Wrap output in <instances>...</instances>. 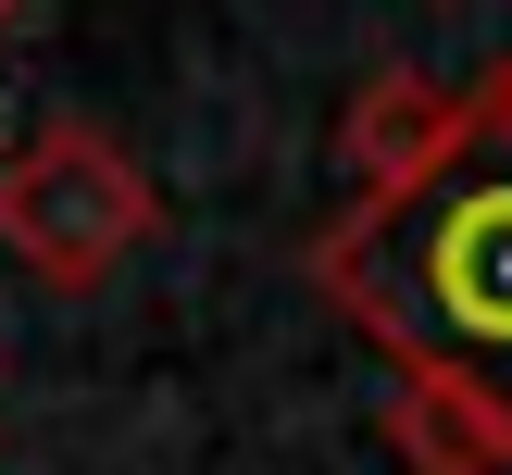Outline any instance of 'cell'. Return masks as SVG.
Masks as SVG:
<instances>
[{"instance_id":"cell-1","label":"cell","mask_w":512,"mask_h":475,"mask_svg":"<svg viewBox=\"0 0 512 475\" xmlns=\"http://www.w3.org/2000/svg\"><path fill=\"white\" fill-rule=\"evenodd\" d=\"M313 288L400 375H450L512 413V163L500 150H463L413 200L338 213L313 238Z\"/></svg>"},{"instance_id":"cell-2","label":"cell","mask_w":512,"mask_h":475,"mask_svg":"<svg viewBox=\"0 0 512 475\" xmlns=\"http://www.w3.org/2000/svg\"><path fill=\"white\" fill-rule=\"evenodd\" d=\"M163 238V188L150 163L88 113H50L0 150V250H13L38 288H100L138 250Z\"/></svg>"},{"instance_id":"cell-3","label":"cell","mask_w":512,"mask_h":475,"mask_svg":"<svg viewBox=\"0 0 512 475\" xmlns=\"http://www.w3.org/2000/svg\"><path fill=\"white\" fill-rule=\"evenodd\" d=\"M463 150H475V100L450 88V75H425V63H375L363 88H350V113H338L350 213H375V200H413L425 175H450Z\"/></svg>"},{"instance_id":"cell-4","label":"cell","mask_w":512,"mask_h":475,"mask_svg":"<svg viewBox=\"0 0 512 475\" xmlns=\"http://www.w3.org/2000/svg\"><path fill=\"white\" fill-rule=\"evenodd\" d=\"M388 450L413 475H512V413L450 375H400L388 388Z\"/></svg>"},{"instance_id":"cell-5","label":"cell","mask_w":512,"mask_h":475,"mask_svg":"<svg viewBox=\"0 0 512 475\" xmlns=\"http://www.w3.org/2000/svg\"><path fill=\"white\" fill-rule=\"evenodd\" d=\"M463 100H475V150H500V163H512V50H500L488 75H475Z\"/></svg>"},{"instance_id":"cell-6","label":"cell","mask_w":512,"mask_h":475,"mask_svg":"<svg viewBox=\"0 0 512 475\" xmlns=\"http://www.w3.org/2000/svg\"><path fill=\"white\" fill-rule=\"evenodd\" d=\"M13 38H25V0H0V50H13Z\"/></svg>"}]
</instances>
